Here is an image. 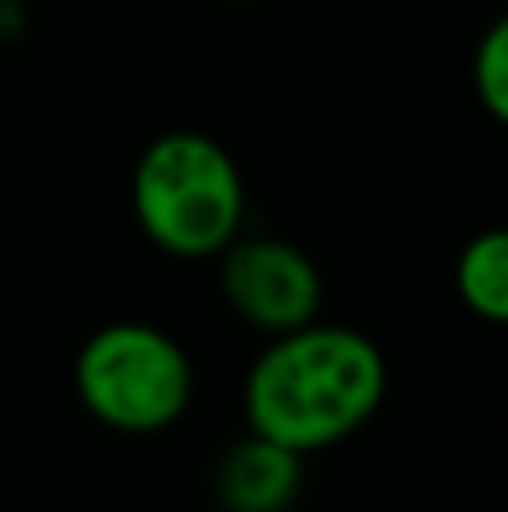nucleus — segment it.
I'll use <instances>...</instances> for the list:
<instances>
[{"mask_svg":"<svg viewBox=\"0 0 508 512\" xmlns=\"http://www.w3.org/2000/svg\"><path fill=\"white\" fill-rule=\"evenodd\" d=\"M387 396V360L351 324H311L275 333L243 378V423L297 454L356 436Z\"/></svg>","mask_w":508,"mask_h":512,"instance_id":"nucleus-1","label":"nucleus"},{"mask_svg":"<svg viewBox=\"0 0 508 512\" xmlns=\"http://www.w3.org/2000/svg\"><path fill=\"white\" fill-rule=\"evenodd\" d=\"M131 212L153 248L180 261H216L248 221L243 171L212 135L167 131L135 158Z\"/></svg>","mask_w":508,"mask_h":512,"instance_id":"nucleus-2","label":"nucleus"},{"mask_svg":"<svg viewBox=\"0 0 508 512\" xmlns=\"http://www.w3.org/2000/svg\"><path fill=\"white\" fill-rule=\"evenodd\" d=\"M72 387L95 423L122 436H153L189 414L194 364L185 346L158 324L117 319L81 342Z\"/></svg>","mask_w":508,"mask_h":512,"instance_id":"nucleus-3","label":"nucleus"},{"mask_svg":"<svg viewBox=\"0 0 508 512\" xmlns=\"http://www.w3.org/2000/svg\"><path fill=\"white\" fill-rule=\"evenodd\" d=\"M221 292L243 324L261 333H288L311 319H320L324 279L320 265L297 243L275 234H239L221 256Z\"/></svg>","mask_w":508,"mask_h":512,"instance_id":"nucleus-4","label":"nucleus"},{"mask_svg":"<svg viewBox=\"0 0 508 512\" xmlns=\"http://www.w3.org/2000/svg\"><path fill=\"white\" fill-rule=\"evenodd\" d=\"M306 454L243 432L212 468V495L221 512H288L302 495Z\"/></svg>","mask_w":508,"mask_h":512,"instance_id":"nucleus-5","label":"nucleus"},{"mask_svg":"<svg viewBox=\"0 0 508 512\" xmlns=\"http://www.w3.org/2000/svg\"><path fill=\"white\" fill-rule=\"evenodd\" d=\"M455 292L477 319L508 328V225L482 230L455 261Z\"/></svg>","mask_w":508,"mask_h":512,"instance_id":"nucleus-6","label":"nucleus"},{"mask_svg":"<svg viewBox=\"0 0 508 512\" xmlns=\"http://www.w3.org/2000/svg\"><path fill=\"white\" fill-rule=\"evenodd\" d=\"M473 90L477 104L508 131V9L486 27L473 50Z\"/></svg>","mask_w":508,"mask_h":512,"instance_id":"nucleus-7","label":"nucleus"},{"mask_svg":"<svg viewBox=\"0 0 508 512\" xmlns=\"http://www.w3.org/2000/svg\"><path fill=\"white\" fill-rule=\"evenodd\" d=\"M230 5H252V0H230Z\"/></svg>","mask_w":508,"mask_h":512,"instance_id":"nucleus-8","label":"nucleus"}]
</instances>
